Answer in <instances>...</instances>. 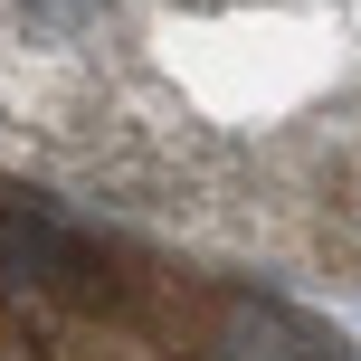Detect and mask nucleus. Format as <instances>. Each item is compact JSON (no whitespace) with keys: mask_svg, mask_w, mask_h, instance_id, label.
<instances>
[{"mask_svg":"<svg viewBox=\"0 0 361 361\" xmlns=\"http://www.w3.org/2000/svg\"><path fill=\"white\" fill-rule=\"evenodd\" d=\"M0 162L361 305V0H0Z\"/></svg>","mask_w":361,"mask_h":361,"instance_id":"obj_1","label":"nucleus"},{"mask_svg":"<svg viewBox=\"0 0 361 361\" xmlns=\"http://www.w3.org/2000/svg\"><path fill=\"white\" fill-rule=\"evenodd\" d=\"M0 361H361L324 305L0 162Z\"/></svg>","mask_w":361,"mask_h":361,"instance_id":"obj_2","label":"nucleus"}]
</instances>
